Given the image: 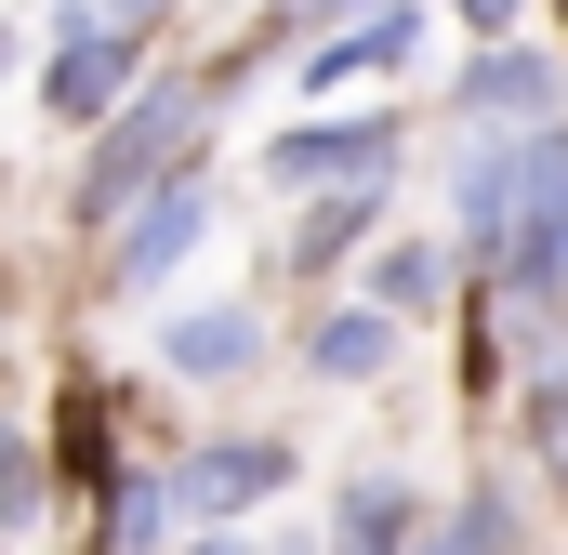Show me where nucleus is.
I'll return each mask as SVG.
<instances>
[{
    "instance_id": "15",
    "label": "nucleus",
    "mask_w": 568,
    "mask_h": 555,
    "mask_svg": "<svg viewBox=\"0 0 568 555\" xmlns=\"http://www.w3.org/2000/svg\"><path fill=\"white\" fill-rule=\"evenodd\" d=\"M357 13H384V0H278L265 40H317V27H357Z\"/></svg>"
},
{
    "instance_id": "17",
    "label": "nucleus",
    "mask_w": 568,
    "mask_h": 555,
    "mask_svg": "<svg viewBox=\"0 0 568 555\" xmlns=\"http://www.w3.org/2000/svg\"><path fill=\"white\" fill-rule=\"evenodd\" d=\"M449 13H463V27H489V40L516 27V0H449Z\"/></svg>"
},
{
    "instance_id": "6",
    "label": "nucleus",
    "mask_w": 568,
    "mask_h": 555,
    "mask_svg": "<svg viewBox=\"0 0 568 555\" xmlns=\"http://www.w3.org/2000/svg\"><path fill=\"white\" fill-rule=\"evenodd\" d=\"M278 185H384L397 172V120H304V133L265 145Z\"/></svg>"
},
{
    "instance_id": "14",
    "label": "nucleus",
    "mask_w": 568,
    "mask_h": 555,
    "mask_svg": "<svg viewBox=\"0 0 568 555\" xmlns=\"http://www.w3.org/2000/svg\"><path fill=\"white\" fill-rule=\"evenodd\" d=\"M503 543H516V529H503V503H463V516H449L436 543H410V555H503Z\"/></svg>"
},
{
    "instance_id": "11",
    "label": "nucleus",
    "mask_w": 568,
    "mask_h": 555,
    "mask_svg": "<svg viewBox=\"0 0 568 555\" xmlns=\"http://www.w3.org/2000/svg\"><path fill=\"white\" fill-rule=\"evenodd\" d=\"M436 278H449V252H436V239H397V252L371 265V291H357V304H384V317H424V304H436Z\"/></svg>"
},
{
    "instance_id": "19",
    "label": "nucleus",
    "mask_w": 568,
    "mask_h": 555,
    "mask_svg": "<svg viewBox=\"0 0 568 555\" xmlns=\"http://www.w3.org/2000/svg\"><path fill=\"white\" fill-rule=\"evenodd\" d=\"M0 67H13V40H0Z\"/></svg>"
},
{
    "instance_id": "7",
    "label": "nucleus",
    "mask_w": 568,
    "mask_h": 555,
    "mask_svg": "<svg viewBox=\"0 0 568 555\" xmlns=\"http://www.w3.org/2000/svg\"><path fill=\"white\" fill-rule=\"evenodd\" d=\"M410 40H424V13H410V0H384V13H357V27H331V40H304V93L384 80V67H410Z\"/></svg>"
},
{
    "instance_id": "4",
    "label": "nucleus",
    "mask_w": 568,
    "mask_h": 555,
    "mask_svg": "<svg viewBox=\"0 0 568 555\" xmlns=\"http://www.w3.org/2000/svg\"><path fill=\"white\" fill-rule=\"evenodd\" d=\"M199 225H212V199H199L185 172H172V185H145L133 212H120V252H106V278H120V291H159V278L199 252Z\"/></svg>"
},
{
    "instance_id": "1",
    "label": "nucleus",
    "mask_w": 568,
    "mask_h": 555,
    "mask_svg": "<svg viewBox=\"0 0 568 555\" xmlns=\"http://www.w3.org/2000/svg\"><path fill=\"white\" fill-rule=\"evenodd\" d=\"M199 120H212V93L199 80H159V93H133V107H106L93 120V159H80V225H120L145 185H172L185 172V145H199Z\"/></svg>"
},
{
    "instance_id": "12",
    "label": "nucleus",
    "mask_w": 568,
    "mask_h": 555,
    "mask_svg": "<svg viewBox=\"0 0 568 555\" xmlns=\"http://www.w3.org/2000/svg\"><path fill=\"white\" fill-rule=\"evenodd\" d=\"M371 212H384V185H331V199L304 212V239H291V252H304V265H331V252H344V239H357Z\"/></svg>"
},
{
    "instance_id": "2",
    "label": "nucleus",
    "mask_w": 568,
    "mask_h": 555,
    "mask_svg": "<svg viewBox=\"0 0 568 555\" xmlns=\"http://www.w3.org/2000/svg\"><path fill=\"white\" fill-rule=\"evenodd\" d=\"M120 93H133V27H120V13H67V40H53V67H40V107L93 133Z\"/></svg>"
},
{
    "instance_id": "18",
    "label": "nucleus",
    "mask_w": 568,
    "mask_h": 555,
    "mask_svg": "<svg viewBox=\"0 0 568 555\" xmlns=\"http://www.w3.org/2000/svg\"><path fill=\"white\" fill-rule=\"evenodd\" d=\"M106 13H120V27H145V13H172V0H106Z\"/></svg>"
},
{
    "instance_id": "8",
    "label": "nucleus",
    "mask_w": 568,
    "mask_h": 555,
    "mask_svg": "<svg viewBox=\"0 0 568 555\" xmlns=\"http://www.w3.org/2000/svg\"><path fill=\"white\" fill-rule=\"evenodd\" d=\"M252 357H265V317L252 304H199V317L159 331V371H185V384H239Z\"/></svg>"
},
{
    "instance_id": "5",
    "label": "nucleus",
    "mask_w": 568,
    "mask_h": 555,
    "mask_svg": "<svg viewBox=\"0 0 568 555\" xmlns=\"http://www.w3.org/2000/svg\"><path fill=\"white\" fill-rule=\"evenodd\" d=\"M476 133H542L556 120V53H529V40H489L476 67H463V93H449Z\"/></svg>"
},
{
    "instance_id": "13",
    "label": "nucleus",
    "mask_w": 568,
    "mask_h": 555,
    "mask_svg": "<svg viewBox=\"0 0 568 555\" xmlns=\"http://www.w3.org/2000/svg\"><path fill=\"white\" fill-rule=\"evenodd\" d=\"M185 516H172V476H133L120 490V555H145V543H172Z\"/></svg>"
},
{
    "instance_id": "9",
    "label": "nucleus",
    "mask_w": 568,
    "mask_h": 555,
    "mask_svg": "<svg viewBox=\"0 0 568 555\" xmlns=\"http://www.w3.org/2000/svg\"><path fill=\"white\" fill-rule=\"evenodd\" d=\"M424 543V503L397 490V476H357L344 503H331V555H410Z\"/></svg>"
},
{
    "instance_id": "3",
    "label": "nucleus",
    "mask_w": 568,
    "mask_h": 555,
    "mask_svg": "<svg viewBox=\"0 0 568 555\" xmlns=\"http://www.w3.org/2000/svg\"><path fill=\"white\" fill-rule=\"evenodd\" d=\"M278 490H291L278 436H212V450L172 463V516H252V503H278Z\"/></svg>"
},
{
    "instance_id": "10",
    "label": "nucleus",
    "mask_w": 568,
    "mask_h": 555,
    "mask_svg": "<svg viewBox=\"0 0 568 555\" xmlns=\"http://www.w3.org/2000/svg\"><path fill=\"white\" fill-rule=\"evenodd\" d=\"M384 357H397V317H384V304H331V317L304 331V371H331V384H371Z\"/></svg>"
},
{
    "instance_id": "16",
    "label": "nucleus",
    "mask_w": 568,
    "mask_h": 555,
    "mask_svg": "<svg viewBox=\"0 0 568 555\" xmlns=\"http://www.w3.org/2000/svg\"><path fill=\"white\" fill-rule=\"evenodd\" d=\"M13 516H27V436L0 423V529H13Z\"/></svg>"
}]
</instances>
